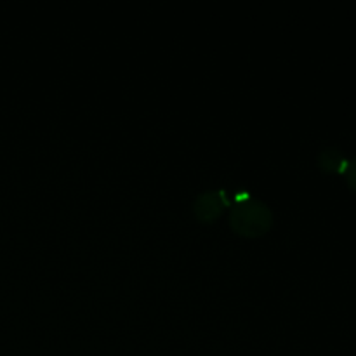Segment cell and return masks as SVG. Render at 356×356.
<instances>
[{
  "mask_svg": "<svg viewBox=\"0 0 356 356\" xmlns=\"http://www.w3.org/2000/svg\"><path fill=\"white\" fill-rule=\"evenodd\" d=\"M273 211L257 198H238L229 211V228L243 238H259L273 226Z\"/></svg>",
  "mask_w": 356,
  "mask_h": 356,
  "instance_id": "cell-1",
  "label": "cell"
},
{
  "mask_svg": "<svg viewBox=\"0 0 356 356\" xmlns=\"http://www.w3.org/2000/svg\"><path fill=\"white\" fill-rule=\"evenodd\" d=\"M229 205L225 190H209L197 195L193 200V216L204 225H212L221 218L225 209Z\"/></svg>",
  "mask_w": 356,
  "mask_h": 356,
  "instance_id": "cell-2",
  "label": "cell"
},
{
  "mask_svg": "<svg viewBox=\"0 0 356 356\" xmlns=\"http://www.w3.org/2000/svg\"><path fill=\"white\" fill-rule=\"evenodd\" d=\"M320 170L327 174H343L348 165V159L344 153L337 148H323L316 156Z\"/></svg>",
  "mask_w": 356,
  "mask_h": 356,
  "instance_id": "cell-3",
  "label": "cell"
},
{
  "mask_svg": "<svg viewBox=\"0 0 356 356\" xmlns=\"http://www.w3.org/2000/svg\"><path fill=\"white\" fill-rule=\"evenodd\" d=\"M344 179H346V184L351 188V190L356 193V156L348 160V165L343 172Z\"/></svg>",
  "mask_w": 356,
  "mask_h": 356,
  "instance_id": "cell-4",
  "label": "cell"
}]
</instances>
